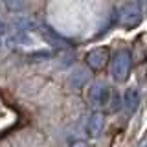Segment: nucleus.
<instances>
[{
  "label": "nucleus",
  "instance_id": "nucleus-7",
  "mask_svg": "<svg viewBox=\"0 0 147 147\" xmlns=\"http://www.w3.org/2000/svg\"><path fill=\"white\" fill-rule=\"evenodd\" d=\"M123 107H125L127 114H134L138 107H140V92L136 88H129L123 94Z\"/></svg>",
  "mask_w": 147,
  "mask_h": 147
},
{
  "label": "nucleus",
  "instance_id": "nucleus-2",
  "mask_svg": "<svg viewBox=\"0 0 147 147\" xmlns=\"http://www.w3.org/2000/svg\"><path fill=\"white\" fill-rule=\"evenodd\" d=\"M112 94L114 92L105 83H94L88 90V101L94 107H107L112 99Z\"/></svg>",
  "mask_w": 147,
  "mask_h": 147
},
{
  "label": "nucleus",
  "instance_id": "nucleus-10",
  "mask_svg": "<svg viewBox=\"0 0 147 147\" xmlns=\"http://www.w3.org/2000/svg\"><path fill=\"white\" fill-rule=\"evenodd\" d=\"M4 28H6V26H4V20H2V18H0V35H4V31H6V30H4Z\"/></svg>",
  "mask_w": 147,
  "mask_h": 147
},
{
  "label": "nucleus",
  "instance_id": "nucleus-4",
  "mask_svg": "<svg viewBox=\"0 0 147 147\" xmlns=\"http://www.w3.org/2000/svg\"><path fill=\"white\" fill-rule=\"evenodd\" d=\"M109 59H110L109 48H103V46L94 48L86 53V64H88V68H92V70H101V68H105V64L109 63Z\"/></svg>",
  "mask_w": 147,
  "mask_h": 147
},
{
  "label": "nucleus",
  "instance_id": "nucleus-6",
  "mask_svg": "<svg viewBox=\"0 0 147 147\" xmlns=\"http://www.w3.org/2000/svg\"><path fill=\"white\" fill-rule=\"evenodd\" d=\"M40 35L48 44H52L53 48H70V40L64 39L63 35H59L55 30H52L50 26H40Z\"/></svg>",
  "mask_w": 147,
  "mask_h": 147
},
{
  "label": "nucleus",
  "instance_id": "nucleus-8",
  "mask_svg": "<svg viewBox=\"0 0 147 147\" xmlns=\"http://www.w3.org/2000/svg\"><path fill=\"white\" fill-rule=\"evenodd\" d=\"M4 4L11 13H18L24 9V0H4Z\"/></svg>",
  "mask_w": 147,
  "mask_h": 147
},
{
  "label": "nucleus",
  "instance_id": "nucleus-3",
  "mask_svg": "<svg viewBox=\"0 0 147 147\" xmlns=\"http://www.w3.org/2000/svg\"><path fill=\"white\" fill-rule=\"evenodd\" d=\"M142 20V11L136 4H125L118 11V24L123 28H132L138 26Z\"/></svg>",
  "mask_w": 147,
  "mask_h": 147
},
{
  "label": "nucleus",
  "instance_id": "nucleus-5",
  "mask_svg": "<svg viewBox=\"0 0 147 147\" xmlns=\"http://www.w3.org/2000/svg\"><path fill=\"white\" fill-rule=\"evenodd\" d=\"M105 125H107V119H105V114L99 112V110H96V112L90 114L88 121H86V134L88 138H99L103 134L105 131Z\"/></svg>",
  "mask_w": 147,
  "mask_h": 147
},
{
  "label": "nucleus",
  "instance_id": "nucleus-13",
  "mask_svg": "<svg viewBox=\"0 0 147 147\" xmlns=\"http://www.w3.org/2000/svg\"><path fill=\"white\" fill-rule=\"evenodd\" d=\"M0 44H2V35H0Z\"/></svg>",
  "mask_w": 147,
  "mask_h": 147
},
{
  "label": "nucleus",
  "instance_id": "nucleus-12",
  "mask_svg": "<svg viewBox=\"0 0 147 147\" xmlns=\"http://www.w3.org/2000/svg\"><path fill=\"white\" fill-rule=\"evenodd\" d=\"M140 147H147V142H144V144H142V145H140Z\"/></svg>",
  "mask_w": 147,
  "mask_h": 147
},
{
  "label": "nucleus",
  "instance_id": "nucleus-9",
  "mask_svg": "<svg viewBox=\"0 0 147 147\" xmlns=\"http://www.w3.org/2000/svg\"><path fill=\"white\" fill-rule=\"evenodd\" d=\"M70 147H90V145L86 144V142H83V140H81V142H76V144H72Z\"/></svg>",
  "mask_w": 147,
  "mask_h": 147
},
{
  "label": "nucleus",
  "instance_id": "nucleus-11",
  "mask_svg": "<svg viewBox=\"0 0 147 147\" xmlns=\"http://www.w3.org/2000/svg\"><path fill=\"white\" fill-rule=\"evenodd\" d=\"M140 4H145V6H147V0H140Z\"/></svg>",
  "mask_w": 147,
  "mask_h": 147
},
{
  "label": "nucleus",
  "instance_id": "nucleus-1",
  "mask_svg": "<svg viewBox=\"0 0 147 147\" xmlns=\"http://www.w3.org/2000/svg\"><path fill=\"white\" fill-rule=\"evenodd\" d=\"M131 64H132V57L127 50H119V52L112 57L110 63V74H112V79L121 83L125 81L131 74Z\"/></svg>",
  "mask_w": 147,
  "mask_h": 147
}]
</instances>
